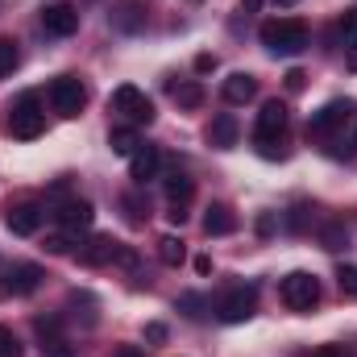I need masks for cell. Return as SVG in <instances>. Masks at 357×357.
<instances>
[{
	"label": "cell",
	"instance_id": "6da1fadb",
	"mask_svg": "<svg viewBox=\"0 0 357 357\" xmlns=\"http://www.w3.org/2000/svg\"><path fill=\"white\" fill-rule=\"evenodd\" d=\"M262 46L270 54H299L307 46V25L299 17H278L262 25Z\"/></svg>",
	"mask_w": 357,
	"mask_h": 357
},
{
	"label": "cell",
	"instance_id": "7a4b0ae2",
	"mask_svg": "<svg viewBox=\"0 0 357 357\" xmlns=\"http://www.w3.org/2000/svg\"><path fill=\"white\" fill-rule=\"evenodd\" d=\"M278 295H282V303H287L291 312H312V307L320 303V282H316V274H307V270H291V274L278 282Z\"/></svg>",
	"mask_w": 357,
	"mask_h": 357
},
{
	"label": "cell",
	"instance_id": "3957f363",
	"mask_svg": "<svg viewBox=\"0 0 357 357\" xmlns=\"http://www.w3.org/2000/svg\"><path fill=\"white\" fill-rule=\"evenodd\" d=\"M8 129H13V137H21V142H33V137L46 133V112L38 108V96H33V91H25V96L13 104Z\"/></svg>",
	"mask_w": 357,
	"mask_h": 357
},
{
	"label": "cell",
	"instance_id": "277c9868",
	"mask_svg": "<svg viewBox=\"0 0 357 357\" xmlns=\"http://www.w3.org/2000/svg\"><path fill=\"white\" fill-rule=\"evenodd\" d=\"M46 270L33 266V262H13V266L0 274V299H21V295H33L42 287Z\"/></svg>",
	"mask_w": 357,
	"mask_h": 357
},
{
	"label": "cell",
	"instance_id": "5b68a950",
	"mask_svg": "<svg viewBox=\"0 0 357 357\" xmlns=\"http://www.w3.org/2000/svg\"><path fill=\"white\" fill-rule=\"evenodd\" d=\"M46 96H50V108H54L59 116H79L84 104H88V88H84V79H75V75H59Z\"/></svg>",
	"mask_w": 357,
	"mask_h": 357
},
{
	"label": "cell",
	"instance_id": "8992f818",
	"mask_svg": "<svg viewBox=\"0 0 357 357\" xmlns=\"http://www.w3.org/2000/svg\"><path fill=\"white\" fill-rule=\"evenodd\" d=\"M112 112L129 116L133 125H150L154 121V100L142 88H133V84H121V88L112 91Z\"/></svg>",
	"mask_w": 357,
	"mask_h": 357
},
{
	"label": "cell",
	"instance_id": "52a82bcc",
	"mask_svg": "<svg viewBox=\"0 0 357 357\" xmlns=\"http://www.w3.org/2000/svg\"><path fill=\"white\" fill-rule=\"evenodd\" d=\"M254 312H258L254 287H233V291H225V295L216 299V316H220L225 324H241V320H250Z\"/></svg>",
	"mask_w": 357,
	"mask_h": 357
},
{
	"label": "cell",
	"instance_id": "ba28073f",
	"mask_svg": "<svg viewBox=\"0 0 357 357\" xmlns=\"http://www.w3.org/2000/svg\"><path fill=\"white\" fill-rule=\"evenodd\" d=\"M54 220L63 225V233L79 237L84 229H91V220H96V208H91V199H79V195H71V199H63V204L54 208Z\"/></svg>",
	"mask_w": 357,
	"mask_h": 357
},
{
	"label": "cell",
	"instance_id": "9c48e42d",
	"mask_svg": "<svg viewBox=\"0 0 357 357\" xmlns=\"http://www.w3.org/2000/svg\"><path fill=\"white\" fill-rule=\"evenodd\" d=\"M287 121H291V112H287V104H282V100H266V104H262L258 125H254V137H258V146H262V150H270V142L287 129Z\"/></svg>",
	"mask_w": 357,
	"mask_h": 357
},
{
	"label": "cell",
	"instance_id": "30bf717a",
	"mask_svg": "<svg viewBox=\"0 0 357 357\" xmlns=\"http://www.w3.org/2000/svg\"><path fill=\"white\" fill-rule=\"evenodd\" d=\"M354 112H357L354 100H328L320 112H312V121H307V133H316V137H320V133H333V129H341V125H345Z\"/></svg>",
	"mask_w": 357,
	"mask_h": 357
},
{
	"label": "cell",
	"instance_id": "8fae6325",
	"mask_svg": "<svg viewBox=\"0 0 357 357\" xmlns=\"http://www.w3.org/2000/svg\"><path fill=\"white\" fill-rule=\"evenodd\" d=\"M42 29H46V33H54V38H71V33L79 29V8H75V4H67V0L46 4V8H42Z\"/></svg>",
	"mask_w": 357,
	"mask_h": 357
},
{
	"label": "cell",
	"instance_id": "7c38bea8",
	"mask_svg": "<svg viewBox=\"0 0 357 357\" xmlns=\"http://www.w3.org/2000/svg\"><path fill=\"white\" fill-rule=\"evenodd\" d=\"M121 250H125V245H121L116 237H91L88 245L75 250V258H79L84 266H108V262L121 258Z\"/></svg>",
	"mask_w": 357,
	"mask_h": 357
},
{
	"label": "cell",
	"instance_id": "4fadbf2b",
	"mask_svg": "<svg viewBox=\"0 0 357 357\" xmlns=\"http://www.w3.org/2000/svg\"><path fill=\"white\" fill-rule=\"evenodd\" d=\"M42 208L38 204H17V208H8V216H4V225H8V233H17V237H33L38 229H42Z\"/></svg>",
	"mask_w": 357,
	"mask_h": 357
},
{
	"label": "cell",
	"instance_id": "5bb4252c",
	"mask_svg": "<svg viewBox=\"0 0 357 357\" xmlns=\"http://www.w3.org/2000/svg\"><path fill=\"white\" fill-rule=\"evenodd\" d=\"M158 167H162V154L154 146H137V154L129 158V178L137 187H146L150 178H158Z\"/></svg>",
	"mask_w": 357,
	"mask_h": 357
},
{
	"label": "cell",
	"instance_id": "9a60e30c",
	"mask_svg": "<svg viewBox=\"0 0 357 357\" xmlns=\"http://www.w3.org/2000/svg\"><path fill=\"white\" fill-rule=\"evenodd\" d=\"M220 96H225V104H250V100L258 96V79L245 75V71H237V75H229V79L220 84Z\"/></svg>",
	"mask_w": 357,
	"mask_h": 357
},
{
	"label": "cell",
	"instance_id": "2e32d148",
	"mask_svg": "<svg viewBox=\"0 0 357 357\" xmlns=\"http://www.w3.org/2000/svg\"><path fill=\"white\" fill-rule=\"evenodd\" d=\"M237 133H241V125H237L233 112H220V116L208 125V142H212L216 150H233V146H237Z\"/></svg>",
	"mask_w": 357,
	"mask_h": 357
},
{
	"label": "cell",
	"instance_id": "e0dca14e",
	"mask_svg": "<svg viewBox=\"0 0 357 357\" xmlns=\"http://www.w3.org/2000/svg\"><path fill=\"white\" fill-rule=\"evenodd\" d=\"M112 25L125 29V33H137L146 25V0H121L112 8Z\"/></svg>",
	"mask_w": 357,
	"mask_h": 357
},
{
	"label": "cell",
	"instance_id": "ac0fdd59",
	"mask_svg": "<svg viewBox=\"0 0 357 357\" xmlns=\"http://www.w3.org/2000/svg\"><path fill=\"white\" fill-rule=\"evenodd\" d=\"M233 229H237V216H233L225 204H212L208 216H204V233H208V237H229Z\"/></svg>",
	"mask_w": 357,
	"mask_h": 357
},
{
	"label": "cell",
	"instance_id": "d6986e66",
	"mask_svg": "<svg viewBox=\"0 0 357 357\" xmlns=\"http://www.w3.org/2000/svg\"><path fill=\"white\" fill-rule=\"evenodd\" d=\"M108 146H112V154L133 158V154H137V146H142V137H137V129H133V125H121V129H112V133H108Z\"/></svg>",
	"mask_w": 357,
	"mask_h": 357
},
{
	"label": "cell",
	"instance_id": "ffe728a7",
	"mask_svg": "<svg viewBox=\"0 0 357 357\" xmlns=\"http://www.w3.org/2000/svg\"><path fill=\"white\" fill-rule=\"evenodd\" d=\"M171 96H175L178 108H199V104H204V88H199L195 79H187V84H171Z\"/></svg>",
	"mask_w": 357,
	"mask_h": 357
},
{
	"label": "cell",
	"instance_id": "44dd1931",
	"mask_svg": "<svg viewBox=\"0 0 357 357\" xmlns=\"http://www.w3.org/2000/svg\"><path fill=\"white\" fill-rule=\"evenodd\" d=\"M158 258H162V266H183V258H187V250H183V241H178L175 233H167V237H158Z\"/></svg>",
	"mask_w": 357,
	"mask_h": 357
},
{
	"label": "cell",
	"instance_id": "7402d4cb",
	"mask_svg": "<svg viewBox=\"0 0 357 357\" xmlns=\"http://www.w3.org/2000/svg\"><path fill=\"white\" fill-rule=\"evenodd\" d=\"M191 191H195V183H191L187 175H178V171H175V175L167 178V199H171V204H178V208L191 199Z\"/></svg>",
	"mask_w": 357,
	"mask_h": 357
},
{
	"label": "cell",
	"instance_id": "603a6c76",
	"mask_svg": "<svg viewBox=\"0 0 357 357\" xmlns=\"http://www.w3.org/2000/svg\"><path fill=\"white\" fill-rule=\"evenodd\" d=\"M121 208H125V216H129L133 225H146V220H150V208H146V199H142L137 191L121 195Z\"/></svg>",
	"mask_w": 357,
	"mask_h": 357
},
{
	"label": "cell",
	"instance_id": "cb8c5ba5",
	"mask_svg": "<svg viewBox=\"0 0 357 357\" xmlns=\"http://www.w3.org/2000/svg\"><path fill=\"white\" fill-rule=\"evenodd\" d=\"M175 307L187 316V320H204V307H208V299H204V295H195V291H187V295H178Z\"/></svg>",
	"mask_w": 357,
	"mask_h": 357
},
{
	"label": "cell",
	"instance_id": "d4e9b609",
	"mask_svg": "<svg viewBox=\"0 0 357 357\" xmlns=\"http://www.w3.org/2000/svg\"><path fill=\"white\" fill-rule=\"evenodd\" d=\"M320 241H324V250H345L349 245V229L345 225H324L320 229Z\"/></svg>",
	"mask_w": 357,
	"mask_h": 357
},
{
	"label": "cell",
	"instance_id": "484cf974",
	"mask_svg": "<svg viewBox=\"0 0 357 357\" xmlns=\"http://www.w3.org/2000/svg\"><path fill=\"white\" fill-rule=\"evenodd\" d=\"M33 328H38V337H42L46 345H59V341H63V337H59V333H63V320H59V316H38Z\"/></svg>",
	"mask_w": 357,
	"mask_h": 357
},
{
	"label": "cell",
	"instance_id": "4316f807",
	"mask_svg": "<svg viewBox=\"0 0 357 357\" xmlns=\"http://www.w3.org/2000/svg\"><path fill=\"white\" fill-rule=\"evenodd\" d=\"M17 59H21V54H17V42H13V38H0V75H8V71L17 67Z\"/></svg>",
	"mask_w": 357,
	"mask_h": 357
},
{
	"label": "cell",
	"instance_id": "83f0119b",
	"mask_svg": "<svg viewBox=\"0 0 357 357\" xmlns=\"http://www.w3.org/2000/svg\"><path fill=\"white\" fill-rule=\"evenodd\" d=\"M0 357H21V341H17V333L4 328V324H0Z\"/></svg>",
	"mask_w": 357,
	"mask_h": 357
},
{
	"label": "cell",
	"instance_id": "f1b7e54d",
	"mask_svg": "<svg viewBox=\"0 0 357 357\" xmlns=\"http://www.w3.org/2000/svg\"><path fill=\"white\" fill-rule=\"evenodd\" d=\"M337 282H341L345 295H357V266H341L337 270Z\"/></svg>",
	"mask_w": 357,
	"mask_h": 357
},
{
	"label": "cell",
	"instance_id": "f546056e",
	"mask_svg": "<svg viewBox=\"0 0 357 357\" xmlns=\"http://www.w3.org/2000/svg\"><path fill=\"white\" fill-rule=\"evenodd\" d=\"M345 67L357 71V29L354 33H345Z\"/></svg>",
	"mask_w": 357,
	"mask_h": 357
},
{
	"label": "cell",
	"instance_id": "4dcf8cb0",
	"mask_svg": "<svg viewBox=\"0 0 357 357\" xmlns=\"http://www.w3.org/2000/svg\"><path fill=\"white\" fill-rule=\"evenodd\" d=\"M46 250H50V254H67V250H71V233H59V237H46Z\"/></svg>",
	"mask_w": 357,
	"mask_h": 357
},
{
	"label": "cell",
	"instance_id": "1f68e13d",
	"mask_svg": "<svg viewBox=\"0 0 357 357\" xmlns=\"http://www.w3.org/2000/svg\"><path fill=\"white\" fill-rule=\"evenodd\" d=\"M146 341L162 345V341H167V324H158V320H154V324H146Z\"/></svg>",
	"mask_w": 357,
	"mask_h": 357
},
{
	"label": "cell",
	"instance_id": "d6a6232c",
	"mask_svg": "<svg viewBox=\"0 0 357 357\" xmlns=\"http://www.w3.org/2000/svg\"><path fill=\"white\" fill-rule=\"evenodd\" d=\"M195 71H199V75L216 71V54H199V59H195Z\"/></svg>",
	"mask_w": 357,
	"mask_h": 357
},
{
	"label": "cell",
	"instance_id": "836d02e7",
	"mask_svg": "<svg viewBox=\"0 0 357 357\" xmlns=\"http://www.w3.org/2000/svg\"><path fill=\"white\" fill-rule=\"evenodd\" d=\"M46 357H75V349L59 341V345H46Z\"/></svg>",
	"mask_w": 357,
	"mask_h": 357
},
{
	"label": "cell",
	"instance_id": "e575fe53",
	"mask_svg": "<svg viewBox=\"0 0 357 357\" xmlns=\"http://www.w3.org/2000/svg\"><path fill=\"white\" fill-rule=\"evenodd\" d=\"M303 79H307L303 71H287V88H291V91H299V88H303Z\"/></svg>",
	"mask_w": 357,
	"mask_h": 357
},
{
	"label": "cell",
	"instance_id": "d590c367",
	"mask_svg": "<svg viewBox=\"0 0 357 357\" xmlns=\"http://www.w3.org/2000/svg\"><path fill=\"white\" fill-rule=\"evenodd\" d=\"M112 357H146V349H142V345H121Z\"/></svg>",
	"mask_w": 357,
	"mask_h": 357
},
{
	"label": "cell",
	"instance_id": "8d00e7d4",
	"mask_svg": "<svg viewBox=\"0 0 357 357\" xmlns=\"http://www.w3.org/2000/svg\"><path fill=\"white\" fill-rule=\"evenodd\" d=\"M258 233H262V237H266V233H274V216H258Z\"/></svg>",
	"mask_w": 357,
	"mask_h": 357
},
{
	"label": "cell",
	"instance_id": "74e56055",
	"mask_svg": "<svg viewBox=\"0 0 357 357\" xmlns=\"http://www.w3.org/2000/svg\"><path fill=\"white\" fill-rule=\"evenodd\" d=\"M258 8H262V0H241L237 4V13H258Z\"/></svg>",
	"mask_w": 357,
	"mask_h": 357
},
{
	"label": "cell",
	"instance_id": "f35d334b",
	"mask_svg": "<svg viewBox=\"0 0 357 357\" xmlns=\"http://www.w3.org/2000/svg\"><path fill=\"white\" fill-rule=\"evenodd\" d=\"M316 357H345V349H337V345H324V349H316Z\"/></svg>",
	"mask_w": 357,
	"mask_h": 357
},
{
	"label": "cell",
	"instance_id": "ab89813d",
	"mask_svg": "<svg viewBox=\"0 0 357 357\" xmlns=\"http://www.w3.org/2000/svg\"><path fill=\"white\" fill-rule=\"evenodd\" d=\"M167 216H171V220H175V225H183V220H187V212H183V208H178V204H171V212H167Z\"/></svg>",
	"mask_w": 357,
	"mask_h": 357
},
{
	"label": "cell",
	"instance_id": "60d3db41",
	"mask_svg": "<svg viewBox=\"0 0 357 357\" xmlns=\"http://www.w3.org/2000/svg\"><path fill=\"white\" fill-rule=\"evenodd\" d=\"M274 4H278V8H291V4H299V0H274Z\"/></svg>",
	"mask_w": 357,
	"mask_h": 357
},
{
	"label": "cell",
	"instance_id": "b9f144b4",
	"mask_svg": "<svg viewBox=\"0 0 357 357\" xmlns=\"http://www.w3.org/2000/svg\"><path fill=\"white\" fill-rule=\"evenodd\" d=\"M354 146H357V133H354Z\"/></svg>",
	"mask_w": 357,
	"mask_h": 357
}]
</instances>
